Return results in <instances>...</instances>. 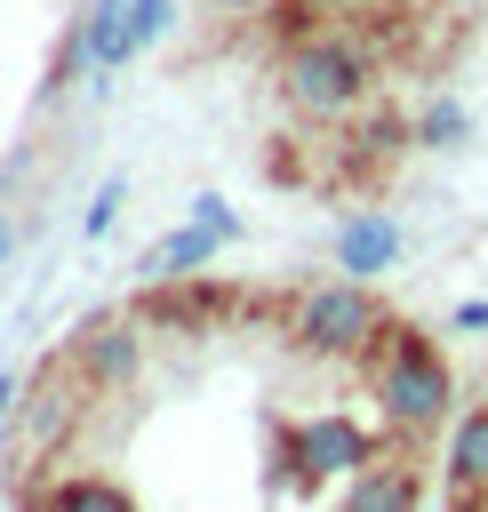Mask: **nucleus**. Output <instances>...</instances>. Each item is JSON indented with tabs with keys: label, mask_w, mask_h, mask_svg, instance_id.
<instances>
[{
	"label": "nucleus",
	"mask_w": 488,
	"mask_h": 512,
	"mask_svg": "<svg viewBox=\"0 0 488 512\" xmlns=\"http://www.w3.org/2000/svg\"><path fill=\"white\" fill-rule=\"evenodd\" d=\"M80 40H88V72H96V80H112V72L136 56V16H128V0H88Z\"/></svg>",
	"instance_id": "nucleus-9"
},
{
	"label": "nucleus",
	"mask_w": 488,
	"mask_h": 512,
	"mask_svg": "<svg viewBox=\"0 0 488 512\" xmlns=\"http://www.w3.org/2000/svg\"><path fill=\"white\" fill-rule=\"evenodd\" d=\"M448 328H456V336H488V296H464V304L448 312Z\"/></svg>",
	"instance_id": "nucleus-16"
},
{
	"label": "nucleus",
	"mask_w": 488,
	"mask_h": 512,
	"mask_svg": "<svg viewBox=\"0 0 488 512\" xmlns=\"http://www.w3.org/2000/svg\"><path fill=\"white\" fill-rule=\"evenodd\" d=\"M440 472H448V496H488V400L448 416V448H440Z\"/></svg>",
	"instance_id": "nucleus-7"
},
{
	"label": "nucleus",
	"mask_w": 488,
	"mask_h": 512,
	"mask_svg": "<svg viewBox=\"0 0 488 512\" xmlns=\"http://www.w3.org/2000/svg\"><path fill=\"white\" fill-rule=\"evenodd\" d=\"M192 224H208V232L240 240V216H232V200H224V192H200V200H192Z\"/></svg>",
	"instance_id": "nucleus-15"
},
{
	"label": "nucleus",
	"mask_w": 488,
	"mask_h": 512,
	"mask_svg": "<svg viewBox=\"0 0 488 512\" xmlns=\"http://www.w3.org/2000/svg\"><path fill=\"white\" fill-rule=\"evenodd\" d=\"M368 456H384L376 448V432L360 424V416H304V424H288L280 432V464H288V480L296 488H320V480H352Z\"/></svg>",
	"instance_id": "nucleus-4"
},
{
	"label": "nucleus",
	"mask_w": 488,
	"mask_h": 512,
	"mask_svg": "<svg viewBox=\"0 0 488 512\" xmlns=\"http://www.w3.org/2000/svg\"><path fill=\"white\" fill-rule=\"evenodd\" d=\"M216 248H232V240L184 216V224H176V232H168V240H160V248L144 256V280H200V272L216 264Z\"/></svg>",
	"instance_id": "nucleus-10"
},
{
	"label": "nucleus",
	"mask_w": 488,
	"mask_h": 512,
	"mask_svg": "<svg viewBox=\"0 0 488 512\" xmlns=\"http://www.w3.org/2000/svg\"><path fill=\"white\" fill-rule=\"evenodd\" d=\"M16 416V376H0V424Z\"/></svg>",
	"instance_id": "nucleus-17"
},
{
	"label": "nucleus",
	"mask_w": 488,
	"mask_h": 512,
	"mask_svg": "<svg viewBox=\"0 0 488 512\" xmlns=\"http://www.w3.org/2000/svg\"><path fill=\"white\" fill-rule=\"evenodd\" d=\"M376 360V416L400 432V440H424L456 416V368L440 360V344L424 328H384V344L368 352Z\"/></svg>",
	"instance_id": "nucleus-1"
},
{
	"label": "nucleus",
	"mask_w": 488,
	"mask_h": 512,
	"mask_svg": "<svg viewBox=\"0 0 488 512\" xmlns=\"http://www.w3.org/2000/svg\"><path fill=\"white\" fill-rule=\"evenodd\" d=\"M8 248H16V224H8V208H0V264H8Z\"/></svg>",
	"instance_id": "nucleus-18"
},
{
	"label": "nucleus",
	"mask_w": 488,
	"mask_h": 512,
	"mask_svg": "<svg viewBox=\"0 0 488 512\" xmlns=\"http://www.w3.org/2000/svg\"><path fill=\"white\" fill-rule=\"evenodd\" d=\"M408 144H416V152H464V144H472V112H464L456 96H432V104L408 120Z\"/></svg>",
	"instance_id": "nucleus-11"
},
{
	"label": "nucleus",
	"mask_w": 488,
	"mask_h": 512,
	"mask_svg": "<svg viewBox=\"0 0 488 512\" xmlns=\"http://www.w3.org/2000/svg\"><path fill=\"white\" fill-rule=\"evenodd\" d=\"M368 88H376V64H368V48L344 40V32H312V40H296L288 64H280V96H288V112H304V120H352V112L368 104Z\"/></svg>",
	"instance_id": "nucleus-2"
},
{
	"label": "nucleus",
	"mask_w": 488,
	"mask_h": 512,
	"mask_svg": "<svg viewBox=\"0 0 488 512\" xmlns=\"http://www.w3.org/2000/svg\"><path fill=\"white\" fill-rule=\"evenodd\" d=\"M136 368H144V328H136V320H96V328L80 336V376H88V384L112 392V384H128Z\"/></svg>",
	"instance_id": "nucleus-8"
},
{
	"label": "nucleus",
	"mask_w": 488,
	"mask_h": 512,
	"mask_svg": "<svg viewBox=\"0 0 488 512\" xmlns=\"http://www.w3.org/2000/svg\"><path fill=\"white\" fill-rule=\"evenodd\" d=\"M120 200H128V184H120V176H104V184H96V200H88V216H80V232H88V240H104V232H112V216H120Z\"/></svg>",
	"instance_id": "nucleus-13"
},
{
	"label": "nucleus",
	"mask_w": 488,
	"mask_h": 512,
	"mask_svg": "<svg viewBox=\"0 0 488 512\" xmlns=\"http://www.w3.org/2000/svg\"><path fill=\"white\" fill-rule=\"evenodd\" d=\"M416 496H424V472L408 456H368L344 480V504L336 512H416Z\"/></svg>",
	"instance_id": "nucleus-6"
},
{
	"label": "nucleus",
	"mask_w": 488,
	"mask_h": 512,
	"mask_svg": "<svg viewBox=\"0 0 488 512\" xmlns=\"http://www.w3.org/2000/svg\"><path fill=\"white\" fill-rule=\"evenodd\" d=\"M328 248H336V272H344V280H384V272L400 264L408 240H400V224H392L384 208H352V216L336 224Z\"/></svg>",
	"instance_id": "nucleus-5"
},
{
	"label": "nucleus",
	"mask_w": 488,
	"mask_h": 512,
	"mask_svg": "<svg viewBox=\"0 0 488 512\" xmlns=\"http://www.w3.org/2000/svg\"><path fill=\"white\" fill-rule=\"evenodd\" d=\"M128 16H136V48H152V40L176 32V0H128Z\"/></svg>",
	"instance_id": "nucleus-14"
},
{
	"label": "nucleus",
	"mask_w": 488,
	"mask_h": 512,
	"mask_svg": "<svg viewBox=\"0 0 488 512\" xmlns=\"http://www.w3.org/2000/svg\"><path fill=\"white\" fill-rule=\"evenodd\" d=\"M384 296H376V280H328V288H304L296 296V320H288V336H296V352H320V360H368L376 344H384Z\"/></svg>",
	"instance_id": "nucleus-3"
},
{
	"label": "nucleus",
	"mask_w": 488,
	"mask_h": 512,
	"mask_svg": "<svg viewBox=\"0 0 488 512\" xmlns=\"http://www.w3.org/2000/svg\"><path fill=\"white\" fill-rule=\"evenodd\" d=\"M40 512H136V496L120 480H96V472H72L40 496Z\"/></svg>",
	"instance_id": "nucleus-12"
}]
</instances>
